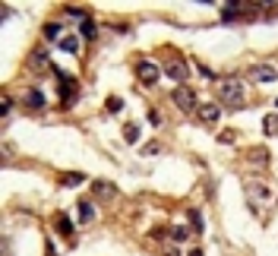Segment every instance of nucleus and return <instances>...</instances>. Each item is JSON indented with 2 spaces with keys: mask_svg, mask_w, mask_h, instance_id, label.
I'll use <instances>...</instances> for the list:
<instances>
[{
  "mask_svg": "<svg viewBox=\"0 0 278 256\" xmlns=\"http://www.w3.org/2000/svg\"><path fill=\"white\" fill-rule=\"evenodd\" d=\"M32 66H35V70H45V66H51V61H48V51H45V48H38V51L32 54Z\"/></svg>",
  "mask_w": 278,
  "mask_h": 256,
  "instance_id": "dca6fc26",
  "label": "nucleus"
},
{
  "mask_svg": "<svg viewBox=\"0 0 278 256\" xmlns=\"http://www.w3.org/2000/svg\"><path fill=\"white\" fill-rule=\"evenodd\" d=\"M250 165H253V168H266L269 165V149H253V152H250Z\"/></svg>",
  "mask_w": 278,
  "mask_h": 256,
  "instance_id": "2eb2a0df",
  "label": "nucleus"
},
{
  "mask_svg": "<svg viewBox=\"0 0 278 256\" xmlns=\"http://www.w3.org/2000/svg\"><path fill=\"white\" fill-rule=\"evenodd\" d=\"M64 13L70 16V19H79V22L89 19V13H85V10H76V6H64Z\"/></svg>",
  "mask_w": 278,
  "mask_h": 256,
  "instance_id": "4be33fe9",
  "label": "nucleus"
},
{
  "mask_svg": "<svg viewBox=\"0 0 278 256\" xmlns=\"http://www.w3.org/2000/svg\"><path fill=\"white\" fill-rule=\"evenodd\" d=\"M22 101H25V108H32V111H45L48 108V98H45V92H41V89H29Z\"/></svg>",
  "mask_w": 278,
  "mask_h": 256,
  "instance_id": "0eeeda50",
  "label": "nucleus"
},
{
  "mask_svg": "<svg viewBox=\"0 0 278 256\" xmlns=\"http://www.w3.org/2000/svg\"><path fill=\"white\" fill-rule=\"evenodd\" d=\"M199 73H203V76H206V79H215V73H212V70H208V66H206V64H199Z\"/></svg>",
  "mask_w": 278,
  "mask_h": 256,
  "instance_id": "cd10ccee",
  "label": "nucleus"
},
{
  "mask_svg": "<svg viewBox=\"0 0 278 256\" xmlns=\"http://www.w3.org/2000/svg\"><path fill=\"white\" fill-rule=\"evenodd\" d=\"M149 124H152V127H158V124H161V114H158V111H155V108L149 111Z\"/></svg>",
  "mask_w": 278,
  "mask_h": 256,
  "instance_id": "a878e982",
  "label": "nucleus"
},
{
  "mask_svg": "<svg viewBox=\"0 0 278 256\" xmlns=\"http://www.w3.org/2000/svg\"><path fill=\"white\" fill-rule=\"evenodd\" d=\"M133 70H136V79L142 82V85H155V82L161 79V66L155 64V61H136Z\"/></svg>",
  "mask_w": 278,
  "mask_h": 256,
  "instance_id": "39448f33",
  "label": "nucleus"
},
{
  "mask_svg": "<svg viewBox=\"0 0 278 256\" xmlns=\"http://www.w3.org/2000/svg\"><path fill=\"white\" fill-rule=\"evenodd\" d=\"M54 70V76H57V89H60V108L64 111H70L73 108V101L79 98V79H73L70 73H64L60 66H51Z\"/></svg>",
  "mask_w": 278,
  "mask_h": 256,
  "instance_id": "f257e3e1",
  "label": "nucleus"
},
{
  "mask_svg": "<svg viewBox=\"0 0 278 256\" xmlns=\"http://www.w3.org/2000/svg\"><path fill=\"white\" fill-rule=\"evenodd\" d=\"M79 35H82L85 41H95V38H98V25H95L92 19H85V22H82V29H79Z\"/></svg>",
  "mask_w": 278,
  "mask_h": 256,
  "instance_id": "f3484780",
  "label": "nucleus"
},
{
  "mask_svg": "<svg viewBox=\"0 0 278 256\" xmlns=\"http://www.w3.org/2000/svg\"><path fill=\"white\" fill-rule=\"evenodd\" d=\"M250 79L253 82H263V85H269V82H275L278 79V70L272 64H256L253 70H250Z\"/></svg>",
  "mask_w": 278,
  "mask_h": 256,
  "instance_id": "423d86ee",
  "label": "nucleus"
},
{
  "mask_svg": "<svg viewBox=\"0 0 278 256\" xmlns=\"http://www.w3.org/2000/svg\"><path fill=\"white\" fill-rule=\"evenodd\" d=\"M124 139L133 146V142H139V124H127L124 127Z\"/></svg>",
  "mask_w": 278,
  "mask_h": 256,
  "instance_id": "aec40b11",
  "label": "nucleus"
},
{
  "mask_svg": "<svg viewBox=\"0 0 278 256\" xmlns=\"http://www.w3.org/2000/svg\"><path fill=\"white\" fill-rule=\"evenodd\" d=\"M187 221H190V228H193V234H206V225H203L199 209H187Z\"/></svg>",
  "mask_w": 278,
  "mask_h": 256,
  "instance_id": "9b49d317",
  "label": "nucleus"
},
{
  "mask_svg": "<svg viewBox=\"0 0 278 256\" xmlns=\"http://www.w3.org/2000/svg\"><path fill=\"white\" fill-rule=\"evenodd\" d=\"M234 139H237L234 133H221V136H218V142H221V146H228V142H234Z\"/></svg>",
  "mask_w": 278,
  "mask_h": 256,
  "instance_id": "bb28decb",
  "label": "nucleus"
},
{
  "mask_svg": "<svg viewBox=\"0 0 278 256\" xmlns=\"http://www.w3.org/2000/svg\"><path fill=\"white\" fill-rule=\"evenodd\" d=\"M218 101L228 108H243V82L234 79V76H228V79H218Z\"/></svg>",
  "mask_w": 278,
  "mask_h": 256,
  "instance_id": "f03ea898",
  "label": "nucleus"
},
{
  "mask_svg": "<svg viewBox=\"0 0 278 256\" xmlns=\"http://www.w3.org/2000/svg\"><path fill=\"white\" fill-rule=\"evenodd\" d=\"M60 184H64V187H79V184H85V174H82V171H79V174H76V171H70V174L60 177Z\"/></svg>",
  "mask_w": 278,
  "mask_h": 256,
  "instance_id": "a211bd4d",
  "label": "nucleus"
},
{
  "mask_svg": "<svg viewBox=\"0 0 278 256\" xmlns=\"http://www.w3.org/2000/svg\"><path fill=\"white\" fill-rule=\"evenodd\" d=\"M164 256H180V253L174 250V247H168V250H164Z\"/></svg>",
  "mask_w": 278,
  "mask_h": 256,
  "instance_id": "c85d7f7f",
  "label": "nucleus"
},
{
  "mask_svg": "<svg viewBox=\"0 0 278 256\" xmlns=\"http://www.w3.org/2000/svg\"><path fill=\"white\" fill-rule=\"evenodd\" d=\"M187 256H206V253H203V250H199V247H196V250H190Z\"/></svg>",
  "mask_w": 278,
  "mask_h": 256,
  "instance_id": "c756f323",
  "label": "nucleus"
},
{
  "mask_svg": "<svg viewBox=\"0 0 278 256\" xmlns=\"http://www.w3.org/2000/svg\"><path fill=\"white\" fill-rule=\"evenodd\" d=\"M263 130H266V136H278V111L263 117Z\"/></svg>",
  "mask_w": 278,
  "mask_h": 256,
  "instance_id": "ddd939ff",
  "label": "nucleus"
},
{
  "mask_svg": "<svg viewBox=\"0 0 278 256\" xmlns=\"http://www.w3.org/2000/svg\"><path fill=\"white\" fill-rule=\"evenodd\" d=\"M171 241H187V228H171Z\"/></svg>",
  "mask_w": 278,
  "mask_h": 256,
  "instance_id": "5701e85b",
  "label": "nucleus"
},
{
  "mask_svg": "<svg viewBox=\"0 0 278 256\" xmlns=\"http://www.w3.org/2000/svg\"><path fill=\"white\" fill-rule=\"evenodd\" d=\"M158 152H161V146H158V142H149V146L142 149V155H158Z\"/></svg>",
  "mask_w": 278,
  "mask_h": 256,
  "instance_id": "393cba45",
  "label": "nucleus"
},
{
  "mask_svg": "<svg viewBox=\"0 0 278 256\" xmlns=\"http://www.w3.org/2000/svg\"><path fill=\"white\" fill-rule=\"evenodd\" d=\"M92 193L98 196V199H114V196H117V187L111 184V181H95V184H92Z\"/></svg>",
  "mask_w": 278,
  "mask_h": 256,
  "instance_id": "1a4fd4ad",
  "label": "nucleus"
},
{
  "mask_svg": "<svg viewBox=\"0 0 278 256\" xmlns=\"http://www.w3.org/2000/svg\"><path fill=\"white\" fill-rule=\"evenodd\" d=\"M45 38L48 41H60L64 35H60V22H45Z\"/></svg>",
  "mask_w": 278,
  "mask_h": 256,
  "instance_id": "6ab92c4d",
  "label": "nucleus"
},
{
  "mask_svg": "<svg viewBox=\"0 0 278 256\" xmlns=\"http://www.w3.org/2000/svg\"><path fill=\"white\" fill-rule=\"evenodd\" d=\"M120 111H124V98H120V95H111V98H108V114H120Z\"/></svg>",
  "mask_w": 278,
  "mask_h": 256,
  "instance_id": "412c9836",
  "label": "nucleus"
},
{
  "mask_svg": "<svg viewBox=\"0 0 278 256\" xmlns=\"http://www.w3.org/2000/svg\"><path fill=\"white\" fill-rule=\"evenodd\" d=\"M164 73H168V79H174L177 85H187L190 66H187V61H184V57L171 54V57H168V64H164Z\"/></svg>",
  "mask_w": 278,
  "mask_h": 256,
  "instance_id": "20e7f679",
  "label": "nucleus"
},
{
  "mask_svg": "<svg viewBox=\"0 0 278 256\" xmlns=\"http://www.w3.org/2000/svg\"><path fill=\"white\" fill-rule=\"evenodd\" d=\"M171 101L177 105L184 114H190V111H196L199 108V98H196V92L190 89V85H174V92H171Z\"/></svg>",
  "mask_w": 278,
  "mask_h": 256,
  "instance_id": "7ed1b4c3",
  "label": "nucleus"
},
{
  "mask_svg": "<svg viewBox=\"0 0 278 256\" xmlns=\"http://www.w3.org/2000/svg\"><path fill=\"white\" fill-rule=\"evenodd\" d=\"M57 45H60V51H67V54H76V51H79V35H64Z\"/></svg>",
  "mask_w": 278,
  "mask_h": 256,
  "instance_id": "f8f14e48",
  "label": "nucleus"
},
{
  "mask_svg": "<svg viewBox=\"0 0 278 256\" xmlns=\"http://www.w3.org/2000/svg\"><path fill=\"white\" fill-rule=\"evenodd\" d=\"M76 215H79V225H89V221H95V202H92V199H79Z\"/></svg>",
  "mask_w": 278,
  "mask_h": 256,
  "instance_id": "9d476101",
  "label": "nucleus"
},
{
  "mask_svg": "<svg viewBox=\"0 0 278 256\" xmlns=\"http://www.w3.org/2000/svg\"><path fill=\"white\" fill-rule=\"evenodd\" d=\"M10 111H13V98H3V101H0V117H6Z\"/></svg>",
  "mask_w": 278,
  "mask_h": 256,
  "instance_id": "b1692460",
  "label": "nucleus"
},
{
  "mask_svg": "<svg viewBox=\"0 0 278 256\" xmlns=\"http://www.w3.org/2000/svg\"><path fill=\"white\" fill-rule=\"evenodd\" d=\"M275 111H278V98H275Z\"/></svg>",
  "mask_w": 278,
  "mask_h": 256,
  "instance_id": "7c9ffc66",
  "label": "nucleus"
},
{
  "mask_svg": "<svg viewBox=\"0 0 278 256\" xmlns=\"http://www.w3.org/2000/svg\"><path fill=\"white\" fill-rule=\"evenodd\" d=\"M57 231L64 234V237H73V231H76L73 218H70V215H57Z\"/></svg>",
  "mask_w": 278,
  "mask_h": 256,
  "instance_id": "4468645a",
  "label": "nucleus"
},
{
  "mask_svg": "<svg viewBox=\"0 0 278 256\" xmlns=\"http://www.w3.org/2000/svg\"><path fill=\"white\" fill-rule=\"evenodd\" d=\"M196 117H199L203 124H218L221 108H218V105H199V108H196Z\"/></svg>",
  "mask_w": 278,
  "mask_h": 256,
  "instance_id": "6e6552de",
  "label": "nucleus"
}]
</instances>
